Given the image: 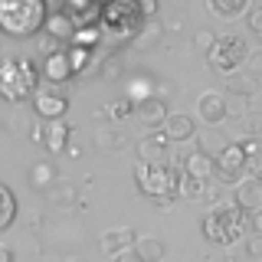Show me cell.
I'll use <instances>...</instances> for the list:
<instances>
[{
	"label": "cell",
	"mask_w": 262,
	"mask_h": 262,
	"mask_svg": "<svg viewBox=\"0 0 262 262\" xmlns=\"http://www.w3.org/2000/svg\"><path fill=\"white\" fill-rule=\"evenodd\" d=\"M249 30L262 33V7H252V10H249Z\"/></svg>",
	"instance_id": "36"
},
{
	"label": "cell",
	"mask_w": 262,
	"mask_h": 262,
	"mask_svg": "<svg viewBox=\"0 0 262 262\" xmlns=\"http://www.w3.org/2000/svg\"><path fill=\"white\" fill-rule=\"evenodd\" d=\"M249 223H252V233H259V236H262V210H259V213H252Z\"/></svg>",
	"instance_id": "40"
},
{
	"label": "cell",
	"mask_w": 262,
	"mask_h": 262,
	"mask_svg": "<svg viewBox=\"0 0 262 262\" xmlns=\"http://www.w3.org/2000/svg\"><path fill=\"white\" fill-rule=\"evenodd\" d=\"M131 249H135V256L141 259V262H161L164 252H167V246H164L158 236H138Z\"/></svg>",
	"instance_id": "19"
},
{
	"label": "cell",
	"mask_w": 262,
	"mask_h": 262,
	"mask_svg": "<svg viewBox=\"0 0 262 262\" xmlns=\"http://www.w3.org/2000/svg\"><path fill=\"white\" fill-rule=\"evenodd\" d=\"M138 7H141L144 16H154V13H158V0H138Z\"/></svg>",
	"instance_id": "37"
},
{
	"label": "cell",
	"mask_w": 262,
	"mask_h": 262,
	"mask_svg": "<svg viewBox=\"0 0 262 262\" xmlns=\"http://www.w3.org/2000/svg\"><path fill=\"white\" fill-rule=\"evenodd\" d=\"M141 7H138V0H112L108 7L102 10V33H108L115 39H125V36H135L138 30H141Z\"/></svg>",
	"instance_id": "4"
},
{
	"label": "cell",
	"mask_w": 262,
	"mask_h": 262,
	"mask_svg": "<svg viewBox=\"0 0 262 262\" xmlns=\"http://www.w3.org/2000/svg\"><path fill=\"white\" fill-rule=\"evenodd\" d=\"M112 262H141L135 256V249H125V252H118V256H112Z\"/></svg>",
	"instance_id": "39"
},
{
	"label": "cell",
	"mask_w": 262,
	"mask_h": 262,
	"mask_svg": "<svg viewBox=\"0 0 262 262\" xmlns=\"http://www.w3.org/2000/svg\"><path fill=\"white\" fill-rule=\"evenodd\" d=\"M226 89L233 95H243V98H249V95H256L259 92V82L252 79V76H243V72H229V79H226Z\"/></svg>",
	"instance_id": "24"
},
{
	"label": "cell",
	"mask_w": 262,
	"mask_h": 262,
	"mask_svg": "<svg viewBox=\"0 0 262 262\" xmlns=\"http://www.w3.org/2000/svg\"><path fill=\"white\" fill-rule=\"evenodd\" d=\"M39 76L56 82V85H62V82L72 79V69H69V59H66V49H56V53H49L43 62H39Z\"/></svg>",
	"instance_id": "15"
},
{
	"label": "cell",
	"mask_w": 262,
	"mask_h": 262,
	"mask_svg": "<svg viewBox=\"0 0 262 262\" xmlns=\"http://www.w3.org/2000/svg\"><path fill=\"white\" fill-rule=\"evenodd\" d=\"M233 203H236L243 213H259V210H262V184H259V180H252V177L239 180V184H236Z\"/></svg>",
	"instance_id": "14"
},
{
	"label": "cell",
	"mask_w": 262,
	"mask_h": 262,
	"mask_svg": "<svg viewBox=\"0 0 262 262\" xmlns=\"http://www.w3.org/2000/svg\"><path fill=\"white\" fill-rule=\"evenodd\" d=\"M98 36H102V30H98V27H85V30H76V36H72V43H76V46H85V49H92L95 43H98Z\"/></svg>",
	"instance_id": "29"
},
{
	"label": "cell",
	"mask_w": 262,
	"mask_h": 262,
	"mask_svg": "<svg viewBox=\"0 0 262 262\" xmlns=\"http://www.w3.org/2000/svg\"><path fill=\"white\" fill-rule=\"evenodd\" d=\"M213 39H216V36H210V33H196V36H193V43L200 46V49H210V46H213Z\"/></svg>",
	"instance_id": "38"
},
{
	"label": "cell",
	"mask_w": 262,
	"mask_h": 262,
	"mask_svg": "<svg viewBox=\"0 0 262 262\" xmlns=\"http://www.w3.org/2000/svg\"><path fill=\"white\" fill-rule=\"evenodd\" d=\"M184 174H190L196 180H203V184H210V177L216 174V161H213L207 151H193L190 158L184 161Z\"/></svg>",
	"instance_id": "18"
},
{
	"label": "cell",
	"mask_w": 262,
	"mask_h": 262,
	"mask_svg": "<svg viewBox=\"0 0 262 262\" xmlns=\"http://www.w3.org/2000/svg\"><path fill=\"white\" fill-rule=\"evenodd\" d=\"M174 180L177 170L170 164H151V161H138L135 164V184L144 196H174Z\"/></svg>",
	"instance_id": "5"
},
{
	"label": "cell",
	"mask_w": 262,
	"mask_h": 262,
	"mask_svg": "<svg viewBox=\"0 0 262 262\" xmlns=\"http://www.w3.org/2000/svg\"><path fill=\"white\" fill-rule=\"evenodd\" d=\"M147 95H151V85L138 79V82H131V85H128V95L125 98H131V105H135V102H141V98H147Z\"/></svg>",
	"instance_id": "31"
},
{
	"label": "cell",
	"mask_w": 262,
	"mask_h": 262,
	"mask_svg": "<svg viewBox=\"0 0 262 262\" xmlns=\"http://www.w3.org/2000/svg\"><path fill=\"white\" fill-rule=\"evenodd\" d=\"M76 187L72 184H53L49 187V203H53V207H59V210H72L76 207Z\"/></svg>",
	"instance_id": "22"
},
{
	"label": "cell",
	"mask_w": 262,
	"mask_h": 262,
	"mask_svg": "<svg viewBox=\"0 0 262 262\" xmlns=\"http://www.w3.org/2000/svg\"><path fill=\"white\" fill-rule=\"evenodd\" d=\"M246 170H249L252 180H259V184H262V154H256V158H246Z\"/></svg>",
	"instance_id": "34"
},
{
	"label": "cell",
	"mask_w": 262,
	"mask_h": 262,
	"mask_svg": "<svg viewBox=\"0 0 262 262\" xmlns=\"http://www.w3.org/2000/svg\"><path fill=\"white\" fill-rule=\"evenodd\" d=\"M246 226H249V220H246V213L236 207V203H216L200 223L203 236H207L210 243H220V246L236 243L246 233Z\"/></svg>",
	"instance_id": "3"
},
{
	"label": "cell",
	"mask_w": 262,
	"mask_h": 262,
	"mask_svg": "<svg viewBox=\"0 0 262 262\" xmlns=\"http://www.w3.org/2000/svg\"><path fill=\"white\" fill-rule=\"evenodd\" d=\"M196 112H200V118L207 125H220L226 118V98L220 92H203L200 102H196Z\"/></svg>",
	"instance_id": "16"
},
{
	"label": "cell",
	"mask_w": 262,
	"mask_h": 262,
	"mask_svg": "<svg viewBox=\"0 0 262 262\" xmlns=\"http://www.w3.org/2000/svg\"><path fill=\"white\" fill-rule=\"evenodd\" d=\"M66 262H79V259H66Z\"/></svg>",
	"instance_id": "44"
},
{
	"label": "cell",
	"mask_w": 262,
	"mask_h": 262,
	"mask_svg": "<svg viewBox=\"0 0 262 262\" xmlns=\"http://www.w3.org/2000/svg\"><path fill=\"white\" fill-rule=\"evenodd\" d=\"M30 184L36 187V190H49V187L56 184V167L53 161H36L30 167Z\"/></svg>",
	"instance_id": "21"
},
{
	"label": "cell",
	"mask_w": 262,
	"mask_h": 262,
	"mask_svg": "<svg viewBox=\"0 0 262 262\" xmlns=\"http://www.w3.org/2000/svg\"><path fill=\"white\" fill-rule=\"evenodd\" d=\"M30 138H33V141H43V121H36V125H33V131H30Z\"/></svg>",
	"instance_id": "41"
},
{
	"label": "cell",
	"mask_w": 262,
	"mask_h": 262,
	"mask_svg": "<svg viewBox=\"0 0 262 262\" xmlns=\"http://www.w3.org/2000/svg\"><path fill=\"white\" fill-rule=\"evenodd\" d=\"M239 147H243V154H246V158H256V154H262V144H259V138H246V141H243Z\"/></svg>",
	"instance_id": "35"
},
{
	"label": "cell",
	"mask_w": 262,
	"mask_h": 262,
	"mask_svg": "<svg viewBox=\"0 0 262 262\" xmlns=\"http://www.w3.org/2000/svg\"><path fill=\"white\" fill-rule=\"evenodd\" d=\"M167 147L170 141L158 131H151V135H144L141 141H138V161H151V164H167Z\"/></svg>",
	"instance_id": "13"
},
{
	"label": "cell",
	"mask_w": 262,
	"mask_h": 262,
	"mask_svg": "<svg viewBox=\"0 0 262 262\" xmlns=\"http://www.w3.org/2000/svg\"><path fill=\"white\" fill-rule=\"evenodd\" d=\"M0 262H13V249H10V246H0Z\"/></svg>",
	"instance_id": "42"
},
{
	"label": "cell",
	"mask_w": 262,
	"mask_h": 262,
	"mask_svg": "<svg viewBox=\"0 0 262 262\" xmlns=\"http://www.w3.org/2000/svg\"><path fill=\"white\" fill-rule=\"evenodd\" d=\"M243 131L249 138H259L262 135V115H243Z\"/></svg>",
	"instance_id": "32"
},
{
	"label": "cell",
	"mask_w": 262,
	"mask_h": 262,
	"mask_svg": "<svg viewBox=\"0 0 262 262\" xmlns=\"http://www.w3.org/2000/svg\"><path fill=\"white\" fill-rule=\"evenodd\" d=\"M161 39V23H141V33H135V46H141V49H147L151 43H158Z\"/></svg>",
	"instance_id": "28"
},
{
	"label": "cell",
	"mask_w": 262,
	"mask_h": 262,
	"mask_svg": "<svg viewBox=\"0 0 262 262\" xmlns=\"http://www.w3.org/2000/svg\"><path fill=\"white\" fill-rule=\"evenodd\" d=\"M39 66L33 59H0V98L20 105L36 92Z\"/></svg>",
	"instance_id": "2"
},
{
	"label": "cell",
	"mask_w": 262,
	"mask_h": 262,
	"mask_svg": "<svg viewBox=\"0 0 262 262\" xmlns=\"http://www.w3.org/2000/svg\"><path fill=\"white\" fill-rule=\"evenodd\" d=\"M43 30L56 43H72V36H76V20H72L69 13H53V16H46Z\"/></svg>",
	"instance_id": "17"
},
{
	"label": "cell",
	"mask_w": 262,
	"mask_h": 262,
	"mask_svg": "<svg viewBox=\"0 0 262 262\" xmlns=\"http://www.w3.org/2000/svg\"><path fill=\"white\" fill-rule=\"evenodd\" d=\"M66 59H69V69H72V76H82V72L92 66V49H85V46H72V49H66Z\"/></svg>",
	"instance_id": "26"
},
{
	"label": "cell",
	"mask_w": 262,
	"mask_h": 262,
	"mask_svg": "<svg viewBox=\"0 0 262 262\" xmlns=\"http://www.w3.org/2000/svg\"><path fill=\"white\" fill-rule=\"evenodd\" d=\"M108 115L115 121H125V118L135 115V105H131V98H115V102L108 105Z\"/></svg>",
	"instance_id": "30"
},
{
	"label": "cell",
	"mask_w": 262,
	"mask_h": 262,
	"mask_svg": "<svg viewBox=\"0 0 262 262\" xmlns=\"http://www.w3.org/2000/svg\"><path fill=\"white\" fill-rule=\"evenodd\" d=\"M213 161H216V174L223 180H236L246 170V154L239 144H226L220 151V158H213Z\"/></svg>",
	"instance_id": "9"
},
{
	"label": "cell",
	"mask_w": 262,
	"mask_h": 262,
	"mask_svg": "<svg viewBox=\"0 0 262 262\" xmlns=\"http://www.w3.org/2000/svg\"><path fill=\"white\" fill-rule=\"evenodd\" d=\"M246 4H249V0H210V10L220 13L223 20H233V16H239L246 10Z\"/></svg>",
	"instance_id": "27"
},
{
	"label": "cell",
	"mask_w": 262,
	"mask_h": 262,
	"mask_svg": "<svg viewBox=\"0 0 262 262\" xmlns=\"http://www.w3.org/2000/svg\"><path fill=\"white\" fill-rule=\"evenodd\" d=\"M252 66H256V69H262V56H256V59H252Z\"/></svg>",
	"instance_id": "43"
},
{
	"label": "cell",
	"mask_w": 262,
	"mask_h": 262,
	"mask_svg": "<svg viewBox=\"0 0 262 262\" xmlns=\"http://www.w3.org/2000/svg\"><path fill=\"white\" fill-rule=\"evenodd\" d=\"M135 118L141 121L144 128H161L164 118H167V105H164V98H158V95H147L141 102H135Z\"/></svg>",
	"instance_id": "10"
},
{
	"label": "cell",
	"mask_w": 262,
	"mask_h": 262,
	"mask_svg": "<svg viewBox=\"0 0 262 262\" xmlns=\"http://www.w3.org/2000/svg\"><path fill=\"white\" fill-rule=\"evenodd\" d=\"M246 252H249L252 259H262V236H259V233L246 236Z\"/></svg>",
	"instance_id": "33"
},
{
	"label": "cell",
	"mask_w": 262,
	"mask_h": 262,
	"mask_svg": "<svg viewBox=\"0 0 262 262\" xmlns=\"http://www.w3.org/2000/svg\"><path fill=\"white\" fill-rule=\"evenodd\" d=\"M46 23L43 0H0V33L16 39L36 36Z\"/></svg>",
	"instance_id": "1"
},
{
	"label": "cell",
	"mask_w": 262,
	"mask_h": 262,
	"mask_svg": "<svg viewBox=\"0 0 262 262\" xmlns=\"http://www.w3.org/2000/svg\"><path fill=\"white\" fill-rule=\"evenodd\" d=\"M69 135H72V128L66 125L62 118H53V121H43V144L46 151H53V154H66V147H69Z\"/></svg>",
	"instance_id": "12"
},
{
	"label": "cell",
	"mask_w": 262,
	"mask_h": 262,
	"mask_svg": "<svg viewBox=\"0 0 262 262\" xmlns=\"http://www.w3.org/2000/svg\"><path fill=\"white\" fill-rule=\"evenodd\" d=\"M259 89H262V85H259Z\"/></svg>",
	"instance_id": "45"
},
{
	"label": "cell",
	"mask_w": 262,
	"mask_h": 262,
	"mask_svg": "<svg viewBox=\"0 0 262 262\" xmlns=\"http://www.w3.org/2000/svg\"><path fill=\"white\" fill-rule=\"evenodd\" d=\"M207 193V184L203 180H196L190 174H184V170H177V180H174V196H184V200H196V196Z\"/></svg>",
	"instance_id": "20"
},
{
	"label": "cell",
	"mask_w": 262,
	"mask_h": 262,
	"mask_svg": "<svg viewBox=\"0 0 262 262\" xmlns=\"http://www.w3.org/2000/svg\"><path fill=\"white\" fill-rule=\"evenodd\" d=\"M161 135L167 138V141H190L196 135L193 118L184 115V112H167V118H164V125H161Z\"/></svg>",
	"instance_id": "11"
},
{
	"label": "cell",
	"mask_w": 262,
	"mask_h": 262,
	"mask_svg": "<svg viewBox=\"0 0 262 262\" xmlns=\"http://www.w3.org/2000/svg\"><path fill=\"white\" fill-rule=\"evenodd\" d=\"M95 147L98 151H121V147H125V138L115 128H98L95 131Z\"/></svg>",
	"instance_id": "25"
},
{
	"label": "cell",
	"mask_w": 262,
	"mask_h": 262,
	"mask_svg": "<svg viewBox=\"0 0 262 262\" xmlns=\"http://www.w3.org/2000/svg\"><path fill=\"white\" fill-rule=\"evenodd\" d=\"M138 239V233L131 226H115V229H105L102 233V239H98V249L105 252V256H118V252H125L131 249Z\"/></svg>",
	"instance_id": "8"
},
{
	"label": "cell",
	"mask_w": 262,
	"mask_h": 262,
	"mask_svg": "<svg viewBox=\"0 0 262 262\" xmlns=\"http://www.w3.org/2000/svg\"><path fill=\"white\" fill-rule=\"evenodd\" d=\"M16 220V196L7 184H0V233Z\"/></svg>",
	"instance_id": "23"
},
{
	"label": "cell",
	"mask_w": 262,
	"mask_h": 262,
	"mask_svg": "<svg viewBox=\"0 0 262 262\" xmlns=\"http://www.w3.org/2000/svg\"><path fill=\"white\" fill-rule=\"evenodd\" d=\"M66 108H69V98H66L62 92H53V89H46V92H36V95H33V112H36L39 121L62 118Z\"/></svg>",
	"instance_id": "7"
},
{
	"label": "cell",
	"mask_w": 262,
	"mask_h": 262,
	"mask_svg": "<svg viewBox=\"0 0 262 262\" xmlns=\"http://www.w3.org/2000/svg\"><path fill=\"white\" fill-rule=\"evenodd\" d=\"M246 56H249V46H246V39H239V36H216L213 46H210V66L216 72H223V76L236 72V66H239Z\"/></svg>",
	"instance_id": "6"
}]
</instances>
